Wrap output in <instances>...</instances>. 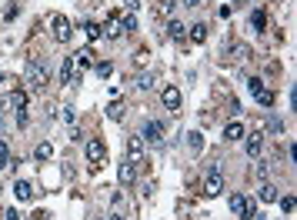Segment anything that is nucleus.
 <instances>
[{
	"mask_svg": "<svg viewBox=\"0 0 297 220\" xmlns=\"http://www.w3.org/2000/svg\"><path fill=\"white\" fill-rule=\"evenodd\" d=\"M227 203H230V210H234L241 220H254V217L260 214L257 207H254V200H247L244 194H230V197H227Z\"/></svg>",
	"mask_w": 297,
	"mask_h": 220,
	"instance_id": "1",
	"label": "nucleus"
},
{
	"mask_svg": "<svg viewBox=\"0 0 297 220\" xmlns=\"http://www.w3.org/2000/svg\"><path fill=\"white\" fill-rule=\"evenodd\" d=\"M47 23L54 27V40H57V44H67V40H70V34H74L70 20L60 17V14H50V17H47Z\"/></svg>",
	"mask_w": 297,
	"mask_h": 220,
	"instance_id": "2",
	"label": "nucleus"
},
{
	"mask_svg": "<svg viewBox=\"0 0 297 220\" xmlns=\"http://www.w3.org/2000/svg\"><path fill=\"white\" fill-rule=\"evenodd\" d=\"M167 137V127L160 124V120H144V127H140V140H147V144H160Z\"/></svg>",
	"mask_w": 297,
	"mask_h": 220,
	"instance_id": "3",
	"label": "nucleus"
},
{
	"mask_svg": "<svg viewBox=\"0 0 297 220\" xmlns=\"http://www.w3.org/2000/svg\"><path fill=\"white\" fill-rule=\"evenodd\" d=\"M221 190H224L221 167H210V174H207V180H204V197H221Z\"/></svg>",
	"mask_w": 297,
	"mask_h": 220,
	"instance_id": "4",
	"label": "nucleus"
},
{
	"mask_svg": "<svg viewBox=\"0 0 297 220\" xmlns=\"http://www.w3.org/2000/svg\"><path fill=\"white\" fill-rule=\"evenodd\" d=\"M87 160H91V167H104L107 164V147H104V140L93 137L91 144H87Z\"/></svg>",
	"mask_w": 297,
	"mask_h": 220,
	"instance_id": "5",
	"label": "nucleus"
},
{
	"mask_svg": "<svg viewBox=\"0 0 297 220\" xmlns=\"http://www.w3.org/2000/svg\"><path fill=\"white\" fill-rule=\"evenodd\" d=\"M10 107L17 110V124L20 127H23V124H27V90H10Z\"/></svg>",
	"mask_w": 297,
	"mask_h": 220,
	"instance_id": "6",
	"label": "nucleus"
},
{
	"mask_svg": "<svg viewBox=\"0 0 297 220\" xmlns=\"http://www.w3.org/2000/svg\"><path fill=\"white\" fill-rule=\"evenodd\" d=\"M160 104H164V110L177 113V110H181V104H184V97H181V90H177V87H164V90H160Z\"/></svg>",
	"mask_w": 297,
	"mask_h": 220,
	"instance_id": "7",
	"label": "nucleus"
},
{
	"mask_svg": "<svg viewBox=\"0 0 297 220\" xmlns=\"http://www.w3.org/2000/svg\"><path fill=\"white\" fill-rule=\"evenodd\" d=\"M127 164H134V167L144 164V140H140V133L127 140Z\"/></svg>",
	"mask_w": 297,
	"mask_h": 220,
	"instance_id": "8",
	"label": "nucleus"
},
{
	"mask_svg": "<svg viewBox=\"0 0 297 220\" xmlns=\"http://www.w3.org/2000/svg\"><path fill=\"white\" fill-rule=\"evenodd\" d=\"M44 84H47V70H44L40 64H27V87L40 90Z\"/></svg>",
	"mask_w": 297,
	"mask_h": 220,
	"instance_id": "9",
	"label": "nucleus"
},
{
	"mask_svg": "<svg viewBox=\"0 0 297 220\" xmlns=\"http://www.w3.org/2000/svg\"><path fill=\"white\" fill-rule=\"evenodd\" d=\"M244 133H247V130H244L241 120H230V124L224 127V140H244Z\"/></svg>",
	"mask_w": 297,
	"mask_h": 220,
	"instance_id": "10",
	"label": "nucleus"
},
{
	"mask_svg": "<svg viewBox=\"0 0 297 220\" xmlns=\"http://www.w3.org/2000/svg\"><path fill=\"white\" fill-rule=\"evenodd\" d=\"M260 147H264V137H260L257 130H254V133L247 137V144H244V150H247V157H257V154H260Z\"/></svg>",
	"mask_w": 297,
	"mask_h": 220,
	"instance_id": "11",
	"label": "nucleus"
},
{
	"mask_svg": "<svg viewBox=\"0 0 297 220\" xmlns=\"http://www.w3.org/2000/svg\"><path fill=\"white\" fill-rule=\"evenodd\" d=\"M134 177H137V167L124 160V164H120V174H117V180L124 183V187H130V183H134Z\"/></svg>",
	"mask_w": 297,
	"mask_h": 220,
	"instance_id": "12",
	"label": "nucleus"
},
{
	"mask_svg": "<svg viewBox=\"0 0 297 220\" xmlns=\"http://www.w3.org/2000/svg\"><path fill=\"white\" fill-rule=\"evenodd\" d=\"M260 200H264V203H277L280 200L277 187H274V183H264V187H260Z\"/></svg>",
	"mask_w": 297,
	"mask_h": 220,
	"instance_id": "13",
	"label": "nucleus"
},
{
	"mask_svg": "<svg viewBox=\"0 0 297 220\" xmlns=\"http://www.w3.org/2000/svg\"><path fill=\"white\" fill-rule=\"evenodd\" d=\"M100 30H104V37H111V40H114V37H120V34H124V30H120V17L114 14V17L107 20V27H100Z\"/></svg>",
	"mask_w": 297,
	"mask_h": 220,
	"instance_id": "14",
	"label": "nucleus"
},
{
	"mask_svg": "<svg viewBox=\"0 0 297 220\" xmlns=\"http://www.w3.org/2000/svg\"><path fill=\"white\" fill-rule=\"evenodd\" d=\"M184 137H187V147H190V150H204V133H201V130H190Z\"/></svg>",
	"mask_w": 297,
	"mask_h": 220,
	"instance_id": "15",
	"label": "nucleus"
},
{
	"mask_svg": "<svg viewBox=\"0 0 297 220\" xmlns=\"http://www.w3.org/2000/svg\"><path fill=\"white\" fill-rule=\"evenodd\" d=\"M34 157H37L40 164H44V160H50V157H54V147L47 144V140H40V144H37V150H34Z\"/></svg>",
	"mask_w": 297,
	"mask_h": 220,
	"instance_id": "16",
	"label": "nucleus"
},
{
	"mask_svg": "<svg viewBox=\"0 0 297 220\" xmlns=\"http://www.w3.org/2000/svg\"><path fill=\"white\" fill-rule=\"evenodd\" d=\"M60 80H64V84L74 80V60H70V57H64V64H60Z\"/></svg>",
	"mask_w": 297,
	"mask_h": 220,
	"instance_id": "17",
	"label": "nucleus"
},
{
	"mask_svg": "<svg viewBox=\"0 0 297 220\" xmlns=\"http://www.w3.org/2000/svg\"><path fill=\"white\" fill-rule=\"evenodd\" d=\"M167 37H174V40H184V23H181L177 17L167 23Z\"/></svg>",
	"mask_w": 297,
	"mask_h": 220,
	"instance_id": "18",
	"label": "nucleus"
},
{
	"mask_svg": "<svg viewBox=\"0 0 297 220\" xmlns=\"http://www.w3.org/2000/svg\"><path fill=\"white\" fill-rule=\"evenodd\" d=\"M14 190H17L20 200H30V197H34V187H30L27 180H17V187H14Z\"/></svg>",
	"mask_w": 297,
	"mask_h": 220,
	"instance_id": "19",
	"label": "nucleus"
},
{
	"mask_svg": "<svg viewBox=\"0 0 297 220\" xmlns=\"http://www.w3.org/2000/svg\"><path fill=\"white\" fill-rule=\"evenodd\" d=\"M190 40H194V44H204L207 40V27L204 23H194V27H190Z\"/></svg>",
	"mask_w": 297,
	"mask_h": 220,
	"instance_id": "20",
	"label": "nucleus"
},
{
	"mask_svg": "<svg viewBox=\"0 0 297 220\" xmlns=\"http://www.w3.org/2000/svg\"><path fill=\"white\" fill-rule=\"evenodd\" d=\"M254 100H257L260 107H274V93H271V90H260V93H254Z\"/></svg>",
	"mask_w": 297,
	"mask_h": 220,
	"instance_id": "21",
	"label": "nucleus"
},
{
	"mask_svg": "<svg viewBox=\"0 0 297 220\" xmlns=\"http://www.w3.org/2000/svg\"><path fill=\"white\" fill-rule=\"evenodd\" d=\"M120 30H124V34H134V30H137V17H134V14H127V17L120 20Z\"/></svg>",
	"mask_w": 297,
	"mask_h": 220,
	"instance_id": "22",
	"label": "nucleus"
},
{
	"mask_svg": "<svg viewBox=\"0 0 297 220\" xmlns=\"http://www.w3.org/2000/svg\"><path fill=\"white\" fill-rule=\"evenodd\" d=\"M264 23H267L264 10H254V14H251V27H254V30H264Z\"/></svg>",
	"mask_w": 297,
	"mask_h": 220,
	"instance_id": "23",
	"label": "nucleus"
},
{
	"mask_svg": "<svg viewBox=\"0 0 297 220\" xmlns=\"http://www.w3.org/2000/svg\"><path fill=\"white\" fill-rule=\"evenodd\" d=\"M7 167H10V147L0 140V170H7Z\"/></svg>",
	"mask_w": 297,
	"mask_h": 220,
	"instance_id": "24",
	"label": "nucleus"
},
{
	"mask_svg": "<svg viewBox=\"0 0 297 220\" xmlns=\"http://www.w3.org/2000/svg\"><path fill=\"white\" fill-rule=\"evenodd\" d=\"M124 117V104H111L107 107V120H120Z\"/></svg>",
	"mask_w": 297,
	"mask_h": 220,
	"instance_id": "25",
	"label": "nucleus"
},
{
	"mask_svg": "<svg viewBox=\"0 0 297 220\" xmlns=\"http://www.w3.org/2000/svg\"><path fill=\"white\" fill-rule=\"evenodd\" d=\"M84 30H87V37H91V40H100V37H104V30H100V27H97V23H84Z\"/></svg>",
	"mask_w": 297,
	"mask_h": 220,
	"instance_id": "26",
	"label": "nucleus"
},
{
	"mask_svg": "<svg viewBox=\"0 0 297 220\" xmlns=\"http://www.w3.org/2000/svg\"><path fill=\"white\" fill-rule=\"evenodd\" d=\"M77 64H80V67H91V47L77 50Z\"/></svg>",
	"mask_w": 297,
	"mask_h": 220,
	"instance_id": "27",
	"label": "nucleus"
},
{
	"mask_svg": "<svg viewBox=\"0 0 297 220\" xmlns=\"http://www.w3.org/2000/svg\"><path fill=\"white\" fill-rule=\"evenodd\" d=\"M137 87H140V90H150V87H154V77H150V73H140V77H137Z\"/></svg>",
	"mask_w": 297,
	"mask_h": 220,
	"instance_id": "28",
	"label": "nucleus"
},
{
	"mask_svg": "<svg viewBox=\"0 0 297 220\" xmlns=\"http://www.w3.org/2000/svg\"><path fill=\"white\" fill-rule=\"evenodd\" d=\"M111 70H114L111 60H100V64H97V77H111Z\"/></svg>",
	"mask_w": 297,
	"mask_h": 220,
	"instance_id": "29",
	"label": "nucleus"
},
{
	"mask_svg": "<svg viewBox=\"0 0 297 220\" xmlns=\"http://www.w3.org/2000/svg\"><path fill=\"white\" fill-rule=\"evenodd\" d=\"M280 210H284V214H294V197H291V194L280 200Z\"/></svg>",
	"mask_w": 297,
	"mask_h": 220,
	"instance_id": "30",
	"label": "nucleus"
},
{
	"mask_svg": "<svg viewBox=\"0 0 297 220\" xmlns=\"http://www.w3.org/2000/svg\"><path fill=\"white\" fill-rule=\"evenodd\" d=\"M247 90H251V97H254V93H260V90H264V87H260V80H257V77H251V80H247Z\"/></svg>",
	"mask_w": 297,
	"mask_h": 220,
	"instance_id": "31",
	"label": "nucleus"
},
{
	"mask_svg": "<svg viewBox=\"0 0 297 220\" xmlns=\"http://www.w3.org/2000/svg\"><path fill=\"white\" fill-rule=\"evenodd\" d=\"M60 117H64V124H74V120H77L74 107H64V113H60Z\"/></svg>",
	"mask_w": 297,
	"mask_h": 220,
	"instance_id": "32",
	"label": "nucleus"
},
{
	"mask_svg": "<svg viewBox=\"0 0 297 220\" xmlns=\"http://www.w3.org/2000/svg\"><path fill=\"white\" fill-rule=\"evenodd\" d=\"M17 14H20V7H17V3H10V7L3 10V17H7V20H14V17H17Z\"/></svg>",
	"mask_w": 297,
	"mask_h": 220,
	"instance_id": "33",
	"label": "nucleus"
},
{
	"mask_svg": "<svg viewBox=\"0 0 297 220\" xmlns=\"http://www.w3.org/2000/svg\"><path fill=\"white\" fill-rule=\"evenodd\" d=\"M271 130H274V133H280V130H284V124H280L277 117H271Z\"/></svg>",
	"mask_w": 297,
	"mask_h": 220,
	"instance_id": "34",
	"label": "nucleus"
},
{
	"mask_svg": "<svg viewBox=\"0 0 297 220\" xmlns=\"http://www.w3.org/2000/svg\"><path fill=\"white\" fill-rule=\"evenodd\" d=\"M3 217H7V220H20V214H17V210H14V207H10V210H7Z\"/></svg>",
	"mask_w": 297,
	"mask_h": 220,
	"instance_id": "35",
	"label": "nucleus"
},
{
	"mask_svg": "<svg viewBox=\"0 0 297 220\" xmlns=\"http://www.w3.org/2000/svg\"><path fill=\"white\" fill-rule=\"evenodd\" d=\"M124 3H127V10H130V14H134V10H137V7H140V3H137V0H124Z\"/></svg>",
	"mask_w": 297,
	"mask_h": 220,
	"instance_id": "36",
	"label": "nucleus"
},
{
	"mask_svg": "<svg viewBox=\"0 0 297 220\" xmlns=\"http://www.w3.org/2000/svg\"><path fill=\"white\" fill-rule=\"evenodd\" d=\"M184 7H201V0H184Z\"/></svg>",
	"mask_w": 297,
	"mask_h": 220,
	"instance_id": "37",
	"label": "nucleus"
},
{
	"mask_svg": "<svg viewBox=\"0 0 297 220\" xmlns=\"http://www.w3.org/2000/svg\"><path fill=\"white\" fill-rule=\"evenodd\" d=\"M111 220H120V214H114V217H111Z\"/></svg>",
	"mask_w": 297,
	"mask_h": 220,
	"instance_id": "38",
	"label": "nucleus"
},
{
	"mask_svg": "<svg viewBox=\"0 0 297 220\" xmlns=\"http://www.w3.org/2000/svg\"><path fill=\"white\" fill-rule=\"evenodd\" d=\"M0 133H3V120H0Z\"/></svg>",
	"mask_w": 297,
	"mask_h": 220,
	"instance_id": "39",
	"label": "nucleus"
},
{
	"mask_svg": "<svg viewBox=\"0 0 297 220\" xmlns=\"http://www.w3.org/2000/svg\"><path fill=\"white\" fill-rule=\"evenodd\" d=\"M237 3H247V0H237Z\"/></svg>",
	"mask_w": 297,
	"mask_h": 220,
	"instance_id": "40",
	"label": "nucleus"
}]
</instances>
